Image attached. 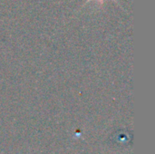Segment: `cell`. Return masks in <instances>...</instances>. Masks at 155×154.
<instances>
[{"instance_id": "1", "label": "cell", "mask_w": 155, "mask_h": 154, "mask_svg": "<svg viewBox=\"0 0 155 154\" xmlns=\"http://www.w3.org/2000/svg\"><path fill=\"white\" fill-rule=\"evenodd\" d=\"M89 1H90V0H88V1H86V3H88ZM114 2H116V0H114Z\"/></svg>"}]
</instances>
